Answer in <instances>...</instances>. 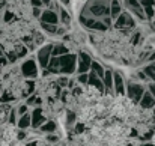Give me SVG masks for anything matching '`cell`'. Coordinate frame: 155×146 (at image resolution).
I'll list each match as a JSON object with an SVG mask.
<instances>
[{"label": "cell", "instance_id": "obj_1", "mask_svg": "<svg viewBox=\"0 0 155 146\" xmlns=\"http://www.w3.org/2000/svg\"><path fill=\"white\" fill-rule=\"evenodd\" d=\"M59 65H60V72L63 75H71L77 71V56L72 53H68L65 56L59 57Z\"/></svg>", "mask_w": 155, "mask_h": 146}, {"label": "cell", "instance_id": "obj_2", "mask_svg": "<svg viewBox=\"0 0 155 146\" xmlns=\"http://www.w3.org/2000/svg\"><path fill=\"white\" fill-rule=\"evenodd\" d=\"M145 91H146V88L142 83H134V81L125 83V95L128 97V99L133 104H139L140 102Z\"/></svg>", "mask_w": 155, "mask_h": 146}, {"label": "cell", "instance_id": "obj_3", "mask_svg": "<svg viewBox=\"0 0 155 146\" xmlns=\"http://www.w3.org/2000/svg\"><path fill=\"white\" fill-rule=\"evenodd\" d=\"M39 65H38V62L32 57V59H27V60H24L23 63H21V68H20V71H21V75L24 77V78H35V77H38V71H39V68H38Z\"/></svg>", "mask_w": 155, "mask_h": 146}, {"label": "cell", "instance_id": "obj_4", "mask_svg": "<svg viewBox=\"0 0 155 146\" xmlns=\"http://www.w3.org/2000/svg\"><path fill=\"white\" fill-rule=\"evenodd\" d=\"M91 65H92V57L86 51H80L77 54V71L75 72L87 74L91 71Z\"/></svg>", "mask_w": 155, "mask_h": 146}, {"label": "cell", "instance_id": "obj_5", "mask_svg": "<svg viewBox=\"0 0 155 146\" xmlns=\"http://www.w3.org/2000/svg\"><path fill=\"white\" fill-rule=\"evenodd\" d=\"M51 51H53L51 44H47V45L41 47L39 51H38V54H36V62H38V65H39L42 69H45V68L48 66V62H50V59H51Z\"/></svg>", "mask_w": 155, "mask_h": 146}, {"label": "cell", "instance_id": "obj_6", "mask_svg": "<svg viewBox=\"0 0 155 146\" xmlns=\"http://www.w3.org/2000/svg\"><path fill=\"white\" fill-rule=\"evenodd\" d=\"M80 23H81L86 29H92V30H97V32L107 30V27L104 26V23L101 20H97V18H92V17L80 15Z\"/></svg>", "mask_w": 155, "mask_h": 146}, {"label": "cell", "instance_id": "obj_7", "mask_svg": "<svg viewBox=\"0 0 155 146\" xmlns=\"http://www.w3.org/2000/svg\"><path fill=\"white\" fill-rule=\"evenodd\" d=\"M114 27L119 30L124 29H133L134 27V18L130 12H122L116 20H114Z\"/></svg>", "mask_w": 155, "mask_h": 146}, {"label": "cell", "instance_id": "obj_8", "mask_svg": "<svg viewBox=\"0 0 155 146\" xmlns=\"http://www.w3.org/2000/svg\"><path fill=\"white\" fill-rule=\"evenodd\" d=\"M113 92L117 97L125 95V80L120 72H113Z\"/></svg>", "mask_w": 155, "mask_h": 146}, {"label": "cell", "instance_id": "obj_9", "mask_svg": "<svg viewBox=\"0 0 155 146\" xmlns=\"http://www.w3.org/2000/svg\"><path fill=\"white\" fill-rule=\"evenodd\" d=\"M30 114H32V127L33 128H39L42 124L47 122V118H45V114L42 111V107H36Z\"/></svg>", "mask_w": 155, "mask_h": 146}, {"label": "cell", "instance_id": "obj_10", "mask_svg": "<svg viewBox=\"0 0 155 146\" xmlns=\"http://www.w3.org/2000/svg\"><path fill=\"white\" fill-rule=\"evenodd\" d=\"M41 23H47V24L57 26V23H59V15H57V12H54L53 9H45V11L41 14Z\"/></svg>", "mask_w": 155, "mask_h": 146}, {"label": "cell", "instance_id": "obj_11", "mask_svg": "<svg viewBox=\"0 0 155 146\" xmlns=\"http://www.w3.org/2000/svg\"><path fill=\"white\" fill-rule=\"evenodd\" d=\"M139 107H140L142 110H151V108H154L155 107V99H154V97L149 94V91H148V89L145 91L143 97H142V99H140Z\"/></svg>", "mask_w": 155, "mask_h": 146}, {"label": "cell", "instance_id": "obj_12", "mask_svg": "<svg viewBox=\"0 0 155 146\" xmlns=\"http://www.w3.org/2000/svg\"><path fill=\"white\" fill-rule=\"evenodd\" d=\"M87 86H91V88H95L97 91H100V92H104L105 89H104V85H103V80L95 74V72H92V71H89V80H87Z\"/></svg>", "mask_w": 155, "mask_h": 146}, {"label": "cell", "instance_id": "obj_13", "mask_svg": "<svg viewBox=\"0 0 155 146\" xmlns=\"http://www.w3.org/2000/svg\"><path fill=\"white\" fill-rule=\"evenodd\" d=\"M15 127H17L18 130H27V128H30V127H32V114H30V113H26V114L20 116V118L17 119Z\"/></svg>", "mask_w": 155, "mask_h": 146}, {"label": "cell", "instance_id": "obj_14", "mask_svg": "<svg viewBox=\"0 0 155 146\" xmlns=\"http://www.w3.org/2000/svg\"><path fill=\"white\" fill-rule=\"evenodd\" d=\"M101 80H103V85H104L105 92H113V71L105 69L104 77L101 78Z\"/></svg>", "mask_w": 155, "mask_h": 146}, {"label": "cell", "instance_id": "obj_15", "mask_svg": "<svg viewBox=\"0 0 155 146\" xmlns=\"http://www.w3.org/2000/svg\"><path fill=\"white\" fill-rule=\"evenodd\" d=\"M122 14V5L119 0H111L110 2V17L111 20H116Z\"/></svg>", "mask_w": 155, "mask_h": 146}, {"label": "cell", "instance_id": "obj_16", "mask_svg": "<svg viewBox=\"0 0 155 146\" xmlns=\"http://www.w3.org/2000/svg\"><path fill=\"white\" fill-rule=\"evenodd\" d=\"M68 53H69V48L65 44H54L53 45V51H51L53 57H60V56H65Z\"/></svg>", "mask_w": 155, "mask_h": 146}, {"label": "cell", "instance_id": "obj_17", "mask_svg": "<svg viewBox=\"0 0 155 146\" xmlns=\"http://www.w3.org/2000/svg\"><path fill=\"white\" fill-rule=\"evenodd\" d=\"M50 74H59L60 72V65H59V57H53L50 59V62H48V66L45 68Z\"/></svg>", "mask_w": 155, "mask_h": 146}, {"label": "cell", "instance_id": "obj_18", "mask_svg": "<svg viewBox=\"0 0 155 146\" xmlns=\"http://www.w3.org/2000/svg\"><path fill=\"white\" fill-rule=\"evenodd\" d=\"M59 21L63 26H69L71 24V15L65 8H59Z\"/></svg>", "mask_w": 155, "mask_h": 146}, {"label": "cell", "instance_id": "obj_19", "mask_svg": "<svg viewBox=\"0 0 155 146\" xmlns=\"http://www.w3.org/2000/svg\"><path fill=\"white\" fill-rule=\"evenodd\" d=\"M91 71H92V72H95V74H97L100 78H103V77H104V72H105V68H104L100 62H97V60H92Z\"/></svg>", "mask_w": 155, "mask_h": 146}, {"label": "cell", "instance_id": "obj_20", "mask_svg": "<svg viewBox=\"0 0 155 146\" xmlns=\"http://www.w3.org/2000/svg\"><path fill=\"white\" fill-rule=\"evenodd\" d=\"M39 130H41V133H44V134L54 133V131H56V122H53V121H47L45 124H42V125L39 127Z\"/></svg>", "mask_w": 155, "mask_h": 146}, {"label": "cell", "instance_id": "obj_21", "mask_svg": "<svg viewBox=\"0 0 155 146\" xmlns=\"http://www.w3.org/2000/svg\"><path fill=\"white\" fill-rule=\"evenodd\" d=\"M143 72H145V75L148 77V80H152L155 83V62L146 65V66L143 68Z\"/></svg>", "mask_w": 155, "mask_h": 146}, {"label": "cell", "instance_id": "obj_22", "mask_svg": "<svg viewBox=\"0 0 155 146\" xmlns=\"http://www.w3.org/2000/svg\"><path fill=\"white\" fill-rule=\"evenodd\" d=\"M14 108H15L18 118L23 116V114H26V113H29V105H27V104H20V105H17V107H14Z\"/></svg>", "mask_w": 155, "mask_h": 146}, {"label": "cell", "instance_id": "obj_23", "mask_svg": "<svg viewBox=\"0 0 155 146\" xmlns=\"http://www.w3.org/2000/svg\"><path fill=\"white\" fill-rule=\"evenodd\" d=\"M41 27L47 32V33H51V35H56V32H57V26H54V24H47V23H41Z\"/></svg>", "mask_w": 155, "mask_h": 146}, {"label": "cell", "instance_id": "obj_24", "mask_svg": "<svg viewBox=\"0 0 155 146\" xmlns=\"http://www.w3.org/2000/svg\"><path fill=\"white\" fill-rule=\"evenodd\" d=\"M87 80H89V72L87 74H78L77 75V83L80 86H86L87 85Z\"/></svg>", "mask_w": 155, "mask_h": 146}, {"label": "cell", "instance_id": "obj_25", "mask_svg": "<svg viewBox=\"0 0 155 146\" xmlns=\"http://www.w3.org/2000/svg\"><path fill=\"white\" fill-rule=\"evenodd\" d=\"M57 86L59 88H68V83H69V78L68 75H62V77H57Z\"/></svg>", "mask_w": 155, "mask_h": 146}, {"label": "cell", "instance_id": "obj_26", "mask_svg": "<svg viewBox=\"0 0 155 146\" xmlns=\"http://www.w3.org/2000/svg\"><path fill=\"white\" fill-rule=\"evenodd\" d=\"M125 5H127V8H128L130 11H133V9H137V8H142L139 0H125Z\"/></svg>", "mask_w": 155, "mask_h": 146}, {"label": "cell", "instance_id": "obj_27", "mask_svg": "<svg viewBox=\"0 0 155 146\" xmlns=\"http://www.w3.org/2000/svg\"><path fill=\"white\" fill-rule=\"evenodd\" d=\"M155 0H140V6L142 8H154Z\"/></svg>", "mask_w": 155, "mask_h": 146}, {"label": "cell", "instance_id": "obj_28", "mask_svg": "<svg viewBox=\"0 0 155 146\" xmlns=\"http://www.w3.org/2000/svg\"><path fill=\"white\" fill-rule=\"evenodd\" d=\"M148 91H149V94H151V95L154 97V99H155V83L154 81L148 85Z\"/></svg>", "mask_w": 155, "mask_h": 146}, {"label": "cell", "instance_id": "obj_29", "mask_svg": "<svg viewBox=\"0 0 155 146\" xmlns=\"http://www.w3.org/2000/svg\"><path fill=\"white\" fill-rule=\"evenodd\" d=\"M101 21L104 23V26H105V27H110V26H111V17H110V15H108V17H104Z\"/></svg>", "mask_w": 155, "mask_h": 146}, {"label": "cell", "instance_id": "obj_30", "mask_svg": "<svg viewBox=\"0 0 155 146\" xmlns=\"http://www.w3.org/2000/svg\"><path fill=\"white\" fill-rule=\"evenodd\" d=\"M33 17H36V18H41V14H42V11H41V8H33Z\"/></svg>", "mask_w": 155, "mask_h": 146}, {"label": "cell", "instance_id": "obj_31", "mask_svg": "<svg viewBox=\"0 0 155 146\" xmlns=\"http://www.w3.org/2000/svg\"><path fill=\"white\" fill-rule=\"evenodd\" d=\"M81 94H83V89H81L80 86H78V88H75V89L72 91V95H74V97H80Z\"/></svg>", "mask_w": 155, "mask_h": 146}, {"label": "cell", "instance_id": "obj_32", "mask_svg": "<svg viewBox=\"0 0 155 146\" xmlns=\"http://www.w3.org/2000/svg\"><path fill=\"white\" fill-rule=\"evenodd\" d=\"M30 3H32L33 8H41L42 6V2L41 0H30Z\"/></svg>", "mask_w": 155, "mask_h": 146}, {"label": "cell", "instance_id": "obj_33", "mask_svg": "<svg viewBox=\"0 0 155 146\" xmlns=\"http://www.w3.org/2000/svg\"><path fill=\"white\" fill-rule=\"evenodd\" d=\"M35 102H36V95H32V97L27 98V102H26V104L30 105V104H35Z\"/></svg>", "mask_w": 155, "mask_h": 146}, {"label": "cell", "instance_id": "obj_34", "mask_svg": "<svg viewBox=\"0 0 155 146\" xmlns=\"http://www.w3.org/2000/svg\"><path fill=\"white\" fill-rule=\"evenodd\" d=\"M45 139H47V142H57V140H59L57 136H48V134L45 136Z\"/></svg>", "mask_w": 155, "mask_h": 146}, {"label": "cell", "instance_id": "obj_35", "mask_svg": "<svg viewBox=\"0 0 155 146\" xmlns=\"http://www.w3.org/2000/svg\"><path fill=\"white\" fill-rule=\"evenodd\" d=\"M139 38H140V33H134V36H133V44H137V42H139Z\"/></svg>", "mask_w": 155, "mask_h": 146}, {"label": "cell", "instance_id": "obj_36", "mask_svg": "<svg viewBox=\"0 0 155 146\" xmlns=\"http://www.w3.org/2000/svg\"><path fill=\"white\" fill-rule=\"evenodd\" d=\"M63 33H65V27H57L56 35H63Z\"/></svg>", "mask_w": 155, "mask_h": 146}, {"label": "cell", "instance_id": "obj_37", "mask_svg": "<svg viewBox=\"0 0 155 146\" xmlns=\"http://www.w3.org/2000/svg\"><path fill=\"white\" fill-rule=\"evenodd\" d=\"M60 3H62L63 6H69V5H71V0H60Z\"/></svg>", "mask_w": 155, "mask_h": 146}, {"label": "cell", "instance_id": "obj_38", "mask_svg": "<svg viewBox=\"0 0 155 146\" xmlns=\"http://www.w3.org/2000/svg\"><path fill=\"white\" fill-rule=\"evenodd\" d=\"M139 146H155V143H152V142H148V143H140Z\"/></svg>", "mask_w": 155, "mask_h": 146}, {"label": "cell", "instance_id": "obj_39", "mask_svg": "<svg viewBox=\"0 0 155 146\" xmlns=\"http://www.w3.org/2000/svg\"><path fill=\"white\" fill-rule=\"evenodd\" d=\"M100 2H108V3H110V2H111V0H100Z\"/></svg>", "mask_w": 155, "mask_h": 146}, {"label": "cell", "instance_id": "obj_40", "mask_svg": "<svg viewBox=\"0 0 155 146\" xmlns=\"http://www.w3.org/2000/svg\"><path fill=\"white\" fill-rule=\"evenodd\" d=\"M139 2H140V0H139Z\"/></svg>", "mask_w": 155, "mask_h": 146}]
</instances>
